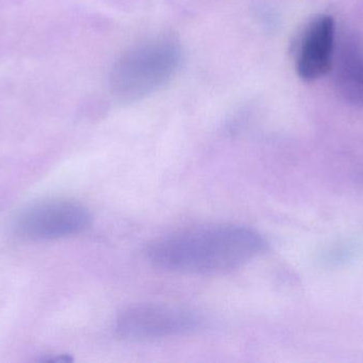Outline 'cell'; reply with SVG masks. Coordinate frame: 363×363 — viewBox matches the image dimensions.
Returning <instances> with one entry per match:
<instances>
[{
	"mask_svg": "<svg viewBox=\"0 0 363 363\" xmlns=\"http://www.w3.org/2000/svg\"><path fill=\"white\" fill-rule=\"evenodd\" d=\"M268 249L266 239L252 228L217 224L181 230L155 239L147 259L162 270L184 274H223L241 268Z\"/></svg>",
	"mask_w": 363,
	"mask_h": 363,
	"instance_id": "6da1fadb",
	"label": "cell"
},
{
	"mask_svg": "<svg viewBox=\"0 0 363 363\" xmlns=\"http://www.w3.org/2000/svg\"><path fill=\"white\" fill-rule=\"evenodd\" d=\"M182 55L181 45L168 36L131 47L111 68V92L123 102H138L157 93L176 76Z\"/></svg>",
	"mask_w": 363,
	"mask_h": 363,
	"instance_id": "7a4b0ae2",
	"label": "cell"
},
{
	"mask_svg": "<svg viewBox=\"0 0 363 363\" xmlns=\"http://www.w3.org/2000/svg\"><path fill=\"white\" fill-rule=\"evenodd\" d=\"M203 320L196 311L169 304H138L121 311L115 322L121 338L149 341L196 332Z\"/></svg>",
	"mask_w": 363,
	"mask_h": 363,
	"instance_id": "3957f363",
	"label": "cell"
},
{
	"mask_svg": "<svg viewBox=\"0 0 363 363\" xmlns=\"http://www.w3.org/2000/svg\"><path fill=\"white\" fill-rule=\"evenodd\" d=\"M91 222V213L82 205L57 200L26 211L17 220L16 229L29 238H60L86 229Z\"/></svg>",
	"mask_w": 363,
	"mask_h": 363,
	"instance_id": "277c9868",
	"label": "cell"
},
{
	"mask_svg": "<svg viewBox=\"0 0 363 363\" xmlns=\"http://www.w3.org/2000/svg\"><path fill=\"white\" fill-rule=\"evenodd\" d=\"M336 26L332 16L322 15L305 31L296 58V72L304 81H315L328 75L334 63Z\"/></svg>",
	"mask_w": 363,
	"mask_h": 363,
	"instance_id": "5b68a950",
	"label": "cell"
},
{
	"mask_svg": "<svg viewBox=\"0 0 363 363\" xmlns=\"http://www.w3.org/2000/svg\"><path fill=\"white\" fill-rule=\"evenodd\" d=\"M335 49V81L345 100L363 108V38L356 34L345 36Z\"/></svg>",
	"mask_w": 363,
	"mask_h": 363,
	"instance_id": "8992f818",
	"label": "cell"
}]
</instances>
